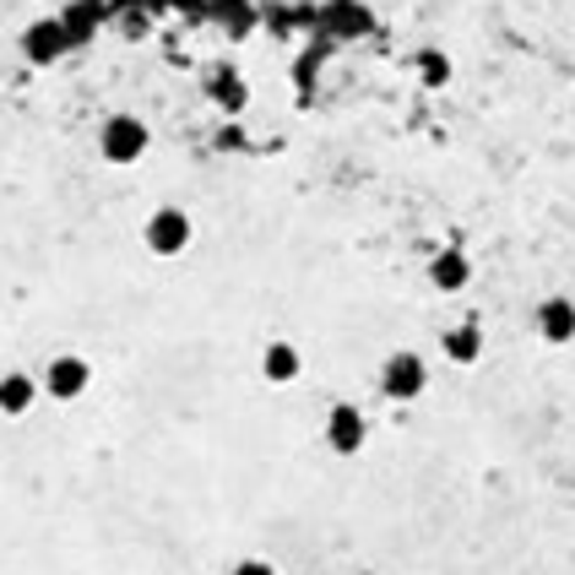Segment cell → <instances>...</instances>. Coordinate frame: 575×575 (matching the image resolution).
Instances as JSON below:
<instances>
[{"label": "cell", "instance_id": "cell-1", "mask_svg": "<svg viewBox=\"0 0 575 575\" xmlns=\"http://www.w3.org/2000/svg\"><path fill=\"white\" fill-rule=\"evenodd\" d=\"M146 146H152V131H146V120H137V115H109L104 131H98V152H104V163H115V168L142 163Z\"/></svg>", "mask_w": 575, "mask_h": 575}, {"label": "cell", "instance_id": "cell-2", "mask_svg": "<svg viewBox=\"0 0 575 575\" xmlns=\"http://www.w3.org/2000/svg\"><path fill=\"white\" fill-rule=\"evenodd\" d=\"M142 239H146V250H152V256L174 261V256H185V250H190L196 223H190V212H179V207H157V212L146 218Z\"/></svg>", "mask_w": 575, "mask_h": 575}, {"label": "cell", "instance_id": "cell-3", "mask_svg": "<svg viewBox=\"0 0 575 575\" xmlns=\"http://www.w3.org/2000/svg\"><path fill=\"white\" fill-rule=\"evenodd\" d=\"M66 55H71V38H66L60 16H38V22L22 27V60H27V66L49 71V66H60Z\"/></svg>", "mask_w": 575, "mask_h": 575}, {"label": "cell", "instance_id": "cell-4", "mask_svg": "<svg viewBox=\"0 0 575 575\" xmlns=\"http://www.w3.org/2000/svg\"><path fill=\"white\" fill-rule=\"evenodd\" d=\"M424 386H430V364H424L419 353H391V359H386V369H380V391H386L391 402H419Z\"/></svg>", "mask_w": 575, "mask_h": 575}, {"label": "cell", "instance_id": "cell-5", "mask_svg": "<svg viewBox=\"0 0 575 575\" xmlns=\"http://www.w3.org/2000/svg\"><path fill=\"white\" fill-rule=\"evenodd\" d=\"M87 386H93V364H87V359H77V353L49 359V369H44V391H49L55 402H77Z\"/></svg>", "mask_w": 575, "mask_h": 575}, {"label": "cell", "instance_id": "cell-6", "mask_svg": "<svg viewBox=\"0 0 575 575\" xmlns=\"http://www.w3.org/2000/svg\"><path fill=\"white\" fill-rule=\"evenodd\" d=\"M364 439H369V424H364V413H359L353 402H337V408L326 413V445H331L337 456H359Z\"/></svg>", "mask_w": 575, "mask_h": 575}, {"label": "cell", "instance_id": "cell-7", "mask_svg": "<svg viewBox=\"0 0 575 575\" xmlns=\"http://www.w3.org/2000/svg\"><path fill=\"white\" fill-rule=\"evenodd\" d=\"M538 337H543L549 348L575 342V298L554 293V298H543V304H538Z\"/></svg>", "mask_w": 575, "mask_h": 575}, {"label": "cell", "instance_id": "cell-8", "mask_svg": "<svg viewBox=\"0 0 575 575\" xmlns=\"http://www.w3.org/2000/svg\"><path fill=\"white\" fill-rule=\"evenodd\" d=\"M38 391H44V380H33L27 369L0 375V413H5V419H27L33 402H38Z\"/></svg>", "mask_w": 575, "mask_h": 575}, {"label": "cell", "instance_id": "cell-9", "mask_svg": "<svg viewBox=\"0 0 575 575\" xmlns=\"http://www.w3.org/2000/svg\"><path fill=\"white\" fill-rule=\"evenodd\" d=\"M60 27H66L71 49H82V44L98 38V27H104V5H98V0H71V5L60 11Z\"/></svg>", "mask_w": 575, "mask_h": 575}, {"label": "cell", "instance_id": "cell-10", "mask_svg": "<svg viewBox=\"0 0 575 575\" xmlns=\"http://www.w3.org/2000/svg\"><path fill=\"white\" fill-rule=\"evenodd\" d=\"M430 283L439 288V293H461V288L472 283V261H467V250L445 245V250L430 261Z\"/></svg>", "mask_w": 575, "mask_h": 575}, {"label": "cell", "instance_id": "cell-11", "mask_svg": "<svg viewBox=\"0 0 575 575\" xmlns=\"http://www.w3.org/2000/svg\"><path fill=\"white\" fill-rule=\"evenodd\" d=\"M439 348H445V359H450V364H478V359H483V331H478V320L450 326V331L439 337Z\"/></svg>", "mask_w": 575, "mask_h": 575}, {"label": "cell", "instance_id": "cell-12", "mask_svg": "<svg viewBox=\"0 0 575 575\" xmlns=\"http://www.w3.org/2000/svg\"><path fill=\"white\" fill-rule=\"evenodd\" d=\"M298 369H304V359H298L293 342H267V353H261V375H267L272 386H293Z\"/></svg>", "mask_w": 575, "mask_h": 575}, {"label": "cell", "instance_id": "cell-13", "mask_svg": "<svg viewBox=\"0 0 575 575\" xmlns=\"http://www.w3.org/2000/svg\"><path fill=\"white\" fill-rule=\"evenodd\" d=\"M207 98H212L218 109L239 115V109L250 104V87H245V77H234L228 66H218V71H212V82H207Z\"/></svg>", "mask_w": 575, "mask_h": 575}, {"label": "cell", "instance_id": "cell-14", "mask_svg": "<svg viewBox=\"0 0 575 575\" xmlns=\"http://www.w3.org/2000/svg\"><path fill=\"white\" fill-rule=\"evenodd\" d=\"M413 71L424 87H450V55L445 49H419L413 55Z\"/></svg>", "mask_w": 575, "mask_h": 575}, {"label": "cell", "instance_id": "cell-15", "mask_svg": "<svg viewBox=\"0 0 575 575\" xmlns=\"http://www.w3.org/2000/svg\"><path fill=\"white\" fill-rule=\"evenodd\" d=\"M234 575H278V571H272V565H261V560H245Z\"/></svg>", "mask_w": 575, "mask_h": 575}]
</instances>
